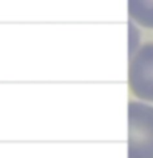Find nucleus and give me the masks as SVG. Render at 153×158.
<instances>
[{"label": "nucleus", "instance_id": "f257e3e1", "mask_svg": "<svg viewBox=\"0 0 153 158\" xmlns=\"http://www.w3.org/2000/svg\"><path fill=\"white\" fill-rule=\"evenodd\" d=\"M127 158H153V105L137 100L128 103Z\"/></svg>", "mask_w": 153, "mask_h": 158}, {"label": "nucleus", "instance_id": "f03ea898", "mask_svg": "<svg viewBox=\"0 0 153 158\" xmlns=\"http://www.w3.org/2000/svg\"><path fill=\"white\" fill-rule=\"evenodd\" d=\"M128 85L137 100L153 105V42L141 45L129 56Z\"/></svg>", "mask_w": 153, "mask_h": 158}, {"label": "nucleus", "instance_id": "7ed1b4c3", "mask_svg": "<svg viewBox=\"0 0 153 158\" xmlns=\"http://www.w3.org/2000/svg\"><path fill=\"white\" fill-rule=\"evenodd\" d=\"M128 13L133 24L153 29V0H129Z\"/></svg>", "mask_w": 153, "mask_h": 158}, {"label": "nucleus", "instance_id": "20e7f679", "mask_svg": "<svg viewBox=\"0 0 153 158\" xmlns=\"http://www.w3.org/2000/svg\"><path fill=\"white\" fill-rule=\"evenodd\" d=\"M140 35L135 24L131 22L129 24V54L132 55L141 45L139 44Z\"/></svg>", "mask_w": 153, "mask_h": 158}]
</instances>
